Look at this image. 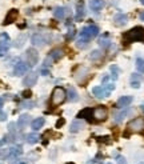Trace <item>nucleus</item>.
Returning a JSON list of instances; mask_svg holds the SVG:
<instances>
[{
	"label": "nucleus",
	"mask_w": 144,
	"mask_h": 164,
	"mask_svg": "<svg viewBox=\"0 0 144 164\" xmlns=\"http://www.w3.org/2000/svg\"><path fill=\"white\" fill-rule=\"evenodd\" d=\"M63 124H64V119H60V120L57 122V124H56V126L59 127V126H63Z\"/></svg>",
	"instance_id": "obj_36"
},
{
	"label": "nucleus",
	"mask_w": 144,
	"mask_h": 164,
	"mask_svg": "<svg viewBox=\"0 0 144 164\" xmlns=\"http://www.w3.org/2000/svg\"><path fill=\"white\" fill-rule=\"evenodd\" d=\"M89 57H91L92 60L100 59V57H102V52H100V51H97V49H96V51H92V52H91V56H89Z\"/></svg>",
	"instance_id": "obj_30"
},
{
	"label": "nucleus",
	"mask_w": 144,
	"mask_h": 164,
	"mask_svg": "<svg viewBox=\"0 0 144 164\" xmlns=\"http://www.w3.org/2000/svg\"><path fill=\"white\" fill-rule=\"evenodd\" d=\"M116 162H117V164H127L126 159H124L123 156H117V157H116Z\"/></svg>",
	"instance_id": "obj_33"
},
{
	"label": "nucleus",
	"mask_w": 144,
	"mask_h": 164,
	"mask_svg": "<svg viewBox=\"0 0 144 164\" xmlns=\"http://www.w3.org/2000/svg\"><path fill=\"white\" fill-rule=\"evenodd\" d=\"M83 128H84V123L82 120H75V122H72L69 131L71 132H79L80 130H83Z\"/></svg>",
	"instance_id": "obj_18"
},
{
	"label": "nucleus",
	"mask_w": 144,
	"mask_h": 164,
	"mask_svg": "<svg viewBox=\"0 0 144 164\" xmlns=\"http://www.w3.org/2000/svg\"><path fill=\"white\" fill-rule=\"evenodd\" d=\"M76 16H75V20H82L84 17V15H86V11H84V2H77L76 4Z\"/></svg>",
	"instance_id": "obj_13"
},
{
	"label": "nucleus",
	"mask_w": 144,
	"mask_h": 164,
	"mask_svg": "<svg viewBox=\"0 0 144 164\" xmlns=\"http://www.w3.org/2000/svg\"><path fill=\"white\" fill-rule=\"evenodd\" d=\"M143 111H144V106H143Z\"/></svg>",
	"instance_id": "obj_41"
},
{
	"label": "nucleus",
	"mask_w": 144,
	"mask_h": 164,
	"mask_svg": "<svg viewBox=\"0 0 144 164\" xmlns=\"http://www.w3.org/2000/svg\"><path fill=\"white\" fill-rule=\"evenodd\" d=\"M53 16L59 19V20H62V19H64V16H66V9L63 7H56L53 9Z\"/></svg>",
	"instance_id": "obj_21"
},
{
	"label": "nucleus",
	"mask_w": 144,
	"mask_h": 164,
	"mask_svg": "<svg viewBox=\"0 0 144 164\" xmlns=\"http://www.w3.org/2000/svg\"><path fill=\"white\" fill-rule=\"evenodd\" d=\"M140 19H142V20H144V12H143V13H140Z\"/></svg>",
	"instance_id": "obj_39"
},
{
	"label": "nucleus",
	"mask_w": 144,
	"mask_h": 164,
	"mask_svg": "<svg viewBox=\"0 0 144 164\" xmlns=\"http://www.w3.org/2000/svg\"><path fill=\"white\" fill-rule=\"evenodd\" d=\"M133 97L132 96H122L119 97V100L116 102V107L117 108H124V107H128L130 104L132 103Z\"/></svg>",
	"instance_id": "obj_10"
},
{
	"label": "nucleus",
	"mask_w": 144,
	"mask_h": 164,
	"mask_svg": "<svg viewBox=\"0 0 144 164\" xmlns=\"http://www.w3.org/2000/svg\"><path fill=\"white\" fill-rule=\"evenodd\" d=\"M123 39L127 43H132V42H144V27H133L130 31H127L123 35Z\"/></svg>",
	"instance_id": "obj_1"
},
{
	"label": "nucleus",
	"mask_w": 144,
	"mask_h": 164,
	"mask_svg": "<svg viewBox=\"0 0 144 164\" xmlns=\"http://www.w3.org/2000/svg\"><path fill=\"white\" fill-rule=\"evenodd\" d=\"M75 36V29H71V31H69V33H68V39H71V37H73Z\"/></svg>",
	"instance_id": "obj_35"
},
{
	"label": "nucleus",
	"mask_w": 144,
	"mask_h": 164,
	"mask_svg": "<svg viewBox=\"0 0 144 164\" xmlns=\"http://www.w3.org/2000/svg\"><path fill=\"white\" fill-rule=\"evenodd\" d=\"M113 89H115V86H113V84H107V86H104V92H106V96L110 95Z\"/></svg>",
	"instance_id": "obj_29"
},
{
	"label": "nucleus",
	"mask_w": 144,
	"mask_h": 164,
	"mask_svg": "<svg viewBox=\"0 0 144 164\" xmlns=\"http://www.w3.org/2000/svg\"><path fill=\"white\" fill-rule=\"evenodd\" d=\"M136 69L140 73H144V59H142V57L136 59Z\"/></svg>",
	"instance_id": "obj_24"
},
{
	"label": "nucleus",
	"mask_w": 144,
	"mask_h": 164,
	"mask_svg": "<svg viewBox=\"0 0 144 164\" xmlns=\"http://www.w3.org/2000/svg\"><path fill=\"white\" fill-rule=\"evenodd\" d=\"M139 164H144V163H139Z\"/></svg>",
	"instance_id": "obj_42"
},
{
	"label": "nucleus",
	"mask_w": 144,
	"mask_h": 164,
	"mask_svg": "<svg viewBox=\"0 0 144 164\" xmlns=\"http://www.w3.org/2000/svg\"><path fill=\"white\" fill-rule=\"evenodd\" d=\"M140 3H142V4H144V0H140Z\"/></svg>",
	"instance_id": "obj_40"
},
{
	"label": "nucleus",
	"mask_w": 144,
	"mask_h": 164,
	"mask_svg": "<svg viewBox=\"0 0 144 164\" xmlns=\"http://www.w3.org/2000/svg\"><path fill=\"white\" fill-rule=\"evenodd\" d=\"M2 107H3V99H0V111H2Z\"/></svg>",
	"instance_id": "obj_38"
},
{
	"label": "nucleus",
	"mask_w": 144,
	"mask_h": 164,
	"mask_svg": "<svg viewBox=\"0 0 144 164\" xmlns=\"http://www.w3.org/2000/svg\"><path fill=\"white\" fill-rule=\"evenodd\" d=\"M31 42H32L33 46H40V47L46 46V43H47L46 37H44L42 33H35L32 36V39H31Z\"/></svg>",
	"instance_id": "obj_11"
},
{
	"label": "nucleus",
	"mask_w": 144,
	"mask_h": 164,
	"mask_svg": "<svg viewBox=\"0 0 144 164\" xmlns=\"http://www.w3.org/2000/svg\"><path fill=\"white\" fill-rule=\"evenodd\" d=\"M128 132H143L144 131V117H135L127 124Z\"/></svg>",
	"instance_id": "obj_3"
},
{
	"label": "nucleus",
	"mask_w": 144,
	"mask_h": 164,
	"mask_svg": "<svg viewBox=\"0 0 144 164\" xmlns=\"http://www.w3.org/2000/svg\"><path fill=\"white\" fill-rule=\"evenodd\" d=\"M23 97L24 99H29V97H31V91H24L23 92Z\"/></svg>",
	"instance_id": "obj_34"
},
{
	"label": "nucleus",
	"mask_w": 144,
	"mask_h": 164,
	"mask_svg": "<svg viewBox=\"0 0 144 164\" xmlns=\"http://www.w3.org/2000/svg\"><path fill=\"white\" fill-rule=\"evenodd\" d=\"M104 7V0H89V8L95 12L102 11Z\"/></svg>",
	"instance_id": "obj_12"
},
{
	"label": "nucleus",
	"mask_w": 144,
	"mask_h": 164,
	"mask_svg": "<svg viewBox=\"0 0 144 164\" xmlns=\"http://www.w3.org/2000/svg\"><path fill=\"white\" fill-rule=\"evenodd\" d=\"M108 37V35L106 36V39L104 37H100V40H99V44H100V46L103 47V48H108L111 46V42H110V39H107Z\"/></svg>",
	"instance_id": "obj_26"
},
{
	"label": "nucleus",
	"mask_w": 144,
	"mask_h": 164,
	"mask_svg": "<svg viewBox=\"0 0 144 164\" xmlns=\"http://www.w3.org/2000/svg\"><path fill=\"white\" fill-rule=\"evenodd\" d=\"M67 99V92L66 89L63 87H55L52 91V95H51V106L55 108V107H59L62 103L66 102Z\"/></svg>",
	"instance_id": "obj_2"
},
{
	"label": "nucleus",
	"mask_w": 144,
	"mask_h": 164,
	"mask_svg": "<svg viewBox=\"0 0 144 164\" xmlns=\"http://www.w3.org/2000/svg\"><path fill=\"white\" fill-rule=\"evenodd\" d=\"M17 17V11L16 9H11V11H8L7 16H6V20H4V24H9V23H13L16 20Z\"/></svg>",
	"instance_id": "obj_15"
},
{
	"label": "nucleus",
	"mask_w": 144,
	"mask_h": 164,
	"mask_svg": "<svg viewBox=\"0 0 144 164\" xmlns=\"http://www.w3.org/2000/svg\"><path fill=\"white\" fill-rule=\"evenodd\" d=\"M68 99H69V102H72V103H75V102L79 100L77 92H76V89L73 87H69V89H68Z\"/></svg>",
	"instance_id": "obj_22"
},
{
	"label": "nucleus",
	"mask_w": 144,
	"mask_h": 164,
	"mask_svg": "<svg viewBox=\"0 0 144 164\" xmlns=\"http://www.w3.org/2000/svg\"><path fill=\"white\" fill-rule=\"evenodd\" d=\"M92 113H93V108H84L83 111L79 112L77 117H86V119H88V120H93Z\"/></svg>",
	"instance_id": "obj_14"
},
{
	"label": "nucleus",
	"mask_w": 144,
	"mask_h": 164,
	"mask_svg": "<svg viewBox=\"0 0 144 164\" xmlns=\"http://www.w3.org/2000/svg\"><path fill=\"white\" fill-rule=\"evenodd\" d=\"M36 82H37V73H36V72H29L28 75L24 77L23 84H24L26 87H32V86H35V84H36Z\"/></svg>",
	"instance_id": "obj_9"
},
{
	"label": "nucleus",
	"mask_w": 144,
	"mask_h": 164,
	"mask_svg": "<svg viewBox=\"0 0 144 164\" xmlns=\"http://www.w3.org/2000/svg\"><path fill=\"white\" fill-rule=\"evenodd\" d=\"M28 123H29V116L28 115H22L20 117H19V120H17V127L20 128V130H24L27 126H28Z\"/></svg>",
	"instance_id": "obj_16"
},
{
	"label": "nucleus",
	"mask_w": 144,
	"mask_h": 164,
	"mask_svg": "<svg viewBox=\"0 0 144 164\" xmlns=\"http://www.w3.org/2000/svg\"><path fill=\"white\" fill-rule=\"evenodd\" d=\"M87 44H88V40H84V39L80 37V40L76 43V46H77L79 48H84V47H87Z\"/></svg>",
	"instance_id": "obj_32"
},
{
	"label": "nucleus",
	"mask_w": 144,
	"mask_h": 164,
	"mask_svg": "<svg viewBox=\"0 0 144 164\" xmlns=\"http://www.w3.org/2000/svg\"><path fill=\"white\" fill-rule=\"evenodd\" d=\"M44 123H46L44 117H36V119H35V120L32 122L31 127H32V130H33V131H37V130H40V128L44 126Z\"/></svg>",
	"instance_id": "obj_17"
},
{
	"label": "nucleus",
	"mask_w": 144,
	"mask_h": 164,
	"mask_svg": "<svg viewBox=\"0 0 144 164\" xmlns=\"http://www.w3.org/2000/svg\"><path fill=\"white\" fill-rule=\"evenodd\" d=\"M39 135H36V133H29V135H27V142L29 144H35V143H37L39 140Z\"/></svg>",
	"instance_id": "obj_25"
},
{
	"label": "nucleus",
	"mask_w": 144,
	"mask_h": 164,
	"mask_svg": "<svg viewBox=\"0 0 144 164\" xmlns=\"http://www.w3.org/2000/svg\"><path fill=\"white\" fill-rule=\"evenodd\" d=\"M63 56V51L62 49H59V48H55V49H52L51 52H49V57L52 59V60H59Z\"/></svg>",
	"instance_id": "obj_23"
},
{
	"label": "nucleus",
	"mask_w": 144,
	"mask_h": 164,
	"mask_svg": "<svg viewBox=\"0 0 144 164\" xmlns=\"http://www.w3.org/2000/svg\"><path fill=\"white\" fill-rule=\"evenodd\" d=\"M128 112H130V111H128V109H126V111H123V112H120V113H117V115H115V122H116V123H120V122L123 120V117L126 116Z\"/></svg>",
	"instance_id": "obj_27"
},
{
	"label": "nucleus",
	"mask_w": 144,
	"mask_h": 164,
	"mask_svg": "<svg viewBox=\"0 0 144 164\" xmlns=\"http://www.w3.org/2000/svg\"><path fill=\"white\" fill-rule=\"evenodd\" d=\"M27 60H28V64L29 66H36L37 62H39V53L35 48H28L27 49Z\"/></svg>",
	"instance_id": "obj_6"
},
{
	"label": "nucleus",
	"mask_w": 144,
	"mask_h": 164,
	"mask_svg": "<svg viewBox=\"0 0 144 164\" xmlns=\"http://www.w3.org/2000/svg\"><path fill=\"white\" fill-rule=\"evenodd\" d=\"M92 93H93V96H96L97 99L106 97V92H104V87H100V86L93 87V88H92Z\"/></svg>",
	"instance_id": "obj_19"
},
{
	"label": "nucleus",
	"mask_w": 144,
	"mask_h": 164,
	"mask_svg": "<svg viewBox=\"0 0 144 164\" xmlns=\"http://www.w3.org/2000/svg\"><path fill=\"white\" fill-rule=\"evenodd\" d=\"M99 35V28L96 26H88V27H84L80 32V37L84 39V40H92L93 37H96Z\"/></svg>",
	"instance_id": "obj_4"
},
{
	"label": "nucleus",
	"mask_w": 144,
	"mask_h": 164,
	"mask_svg": "<svg viewBox=\"0 0 144 164\" xmlns=\"http://www.w3.org/2000/svg\"><path fill=\"white\" fill-rule=\"evenodd\" d=\"M140 82H142V76L137 75V73H132V76H131V86L133 88H139V87H140Z\"/></svg>",
	"instance_id": "obj_20"
},
{
	"label": "nucleus",
	"mask_w": 144,
	"mask_h": 164,
	"mask_svg": "<svg viewBox=\"0 0 144 164\" xmlns=\"http://www.w3.org/2000/svg\"><path fill=\"white\" fill-rule=\"evenodd\" d=\"M28 66H29V64L24 63V62H19L16 66H15V69H13L15 76H22V75H24V73H27Z\"/></svg>",
	"instance_id": "obj_7"
},
{
	"label": "nucleus",
	"mask_w": 144,
	"mask_h": 164,
	"mask_svg": "<svg viewBox=\"0 0 144 164\" xmlns=\"http://www.w3.org/2000/svg\"><path fill=\"white\" fill-rule=\"evenodd\" d=\"M0 120H6V115H4V113L0 115Z\"/></svg>",
	"instance_id": "obj_37"
},
{
	"label": "nucleus",
	"mask_w": 144,
	"mask_h": 164,
	"mask_svg": "<svg viewBox=\"0 0 144 164\" xmlns=\"http://www.w3.org/2000/svg\"><path fill=\"white\" fill-rule=\"evenodd\" d=\"M92 117L95 122H104L108 117V109L104 106H99L96 108H93Z\"/></svg>",
	"instance_id": "obj_5"
},
{
	"label": "nucleus",
	"mask_w": 144,
	"mask_h": 164,
	"mask_svg": "<svg viewBox=\"0 0 144 164\" xmlns=\"http://www.w3.org/2000/svg\"><path fill=\"white\" fill-rule=\"evenodd\" d=\"M111 71H112V79H117V75H119V68L116 66H112L111 67Z\"/></svg>",
	"instance_id": "obj_31"
},
{
	"label": "nucleus",
	"mask_w": 144,
	"mask_h": 164,
	"mask_svg": "<svg viewBox=\"0 0 144 164\" xmlns=\"http://www.w3.org/2000/svg\"><path fill=\"white\" fill-rule=\"evenodd\" d=\"M127 22H128V16L126 13H116L115 16H113V24H115L116 27L126 26Z\"/></svg>",
	"instance_id": "obj_8"
},
{
	"label": "nucleus",
	"mask_w": 144,
	"mask_h": 164,
	"mask_svg": "<svg viewBox=\"0 0 144 164\" xmlns=\"http://www.w3.org/2000/svg\"><path fill=\"white\" fill-rule=\"evenodd\" d=\"M9 153H11V151H9L8 148H2V150H0V159L4 160L6 157H8Z\"/></svg>",
	"instance_id": "obj_28"
}]
</instances>
